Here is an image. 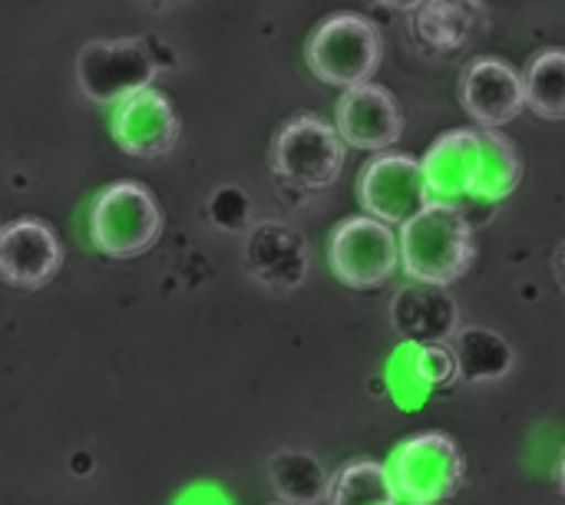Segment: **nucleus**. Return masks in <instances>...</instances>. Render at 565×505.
<instances>
[{
	"mask_svg": "<svg viewBox=\"0 0 565 505\" xmlns=\"http://www.w3.org/2000/svg\"><path fill=\"white\" fill-rule=\"evenodd\" d=\"M63 265V245L56 232L40 218H17L0 228V281L36 291L56 278Z\"/></svg>",
	"mask_w": 565,
	"mask_h": 505,
	"instance_id": "nucleus-11",
	"label": "nucleus"
},
{
	"mask_svg": "<svg viewBox=\"0 0 565 505\" xmlns=\"http://www.w3.org/2000/svg\"><path fill=\"white\" fill-rule=\"evenodd\" d=\"M252 245L271 251L268 268L262 271L265 281H271L275 288H295L301 281V275L308 268V248H305V241L291 228H285V225H262V228H255Z\"/></svg>",
	"mask_w": 565,
	"mask_h": 505,
	"instance_id": "nucleus-20",
	"label": "nucleus"
},
{
	"mask_svg": "<svg viewBox=\"0 0 565 505\" xmlns=\"http://www.w3.org/2000/svg\"><path fill=\"white\" fill-rule=\"evenodd\" d=\"M397 251L401 268L411 281L447 288L457 278H463L473 265V222L460 205L427 202L414 218L401 225Z\"/></svg>",
	"mask_w": 565,
	"mask_h": 505,
	"instance_id": "nucleus-1",
	"label": "nucleus"
},
{
	"mask_svg": "<svg viewBox=\"0 0 565 505\" xmlns=\"http://www.w3.org/2000/svg\"><path fill=\"white\" fill-rule=\"evenodd\" d=\"M162 235V208L139 182L106 185L89 208V238L106 258H136Z\"/></svg>",
	"mask_w": 565,
	"mask_h": 505,
	"instance_id": "nucleus-3",
	"label": "nucleus"
},
{
	"mask_svg": "<svg viewBox=\"0 0 565 505\" xmlns=\"http://www.w3.org/2000/svg\"><path fill=\"white\" fill-rule=\"evenodd\" d=\"M460 103L480 129H500L526 109L523 73H516L507 60L480 56L463 73Z\"/></svg>",
	"mask_w": 565,
	"mask_h": 505,
	"instance_id": "nucleus-12",
	"label": "nucleus"
},
{
	"mask_svg": "<svg viewBox=\"0 0 565 505\" xmlns=\"http://www.w3.org/2000/svg\"><path fill=\"white\" fill-rule=\"evenodd\" d=\"M334 129L344 146L364 152H387L404 136V112L397 96L377 83H361L344 89L334 112Z\"/></svg>",
	"mask_w": 565,
	"mask_h": 505,
	"instance_id": "nucleus-10",
	"label": "nucleus"
},
{
	"mask_svg": "<svg viewBox=\"0 0 565 505\" xmlns=\"http://www.w3.org/2000/svg\"><path fill=\"white\" fill-rule=\"evenodd\" d=\"M556 275H559V281H563V291H565V245L559 248V258H556Z\"/></svg>",
	"mask_w": 565,
	"mask_h": 505,
	"instance_id": "nucleus-24",
	"label": "nucleus"
},
{
	"mask_svg": "<svg viewBox=\"0 0 565 505\" xmlns=\"http://www.w3.org/2000/svg\"><path fill=\"white\" fill-rule=\"evenodd\" d=\"M411 370H414L417 384H424L427 390H444V387L460 380L457 357H454L450 344H420V347H414Z\"/></svg>",
	"mask_w": 565,
	"mask_h": 505,
	"instance_id": "nucleus-21",
	"label": "nucleus"
},
{
	"mask_svg": "<svg viewBox=\"0 0 565 505\" xmlns=\"http://www.w3.org/2000/svg\"><path fill=\"white\" fill-rule=\"evenodd\" d=\"M271 486L288 505H318L328 499L331 476L328 470L301 450H281L271 456Z\"/></svg>",
	"mask_w": 565,
	"mask_h": 505,
	"instance_id": "nucleus-16",
	"label": "nucleus"
},
{
	"mask_svg": "<svg viewBox=\"0 0 565 505\" xmlns=\"http://www.w3.org/2000/svg\"><path fill=\"white\" fill-rule=\"evenodd\" d=\"M381 33L361 13H331L324 17L305 46L308 66L321 83L351 89L371 83L381 66Z\"/></svg>",
	"mask_w": 565,
	"mask_h": 505,
	"instance_id": "nucleus-2",
	"label": "nucleus"
},
{
	"mask_svg": "<svg viewBox=\"0 0 565 505\" xmlns=\"http://www.w3.org/2000/svg\"><path fill=\"white\" fill-rule=\"evenodd\" d=\"M328 265L334 278L354 291L381 288L401 265L397 235L371 215L344 218L328 238Z\"/></svg>",
	"mask_w": 565,
	"mask_h": 505,
	"instance_id": "nucleus-6",
	"label": "nucleus"
},
{
	"mask_svg": "<svg viewBox=\"0 0 565 505\" xmlns=\"http://www.w3.org/2000/svg\"><path fill=\"white\" fill-rule=\"evenodd\" d=\"M149 7H156V10H166V7H175V3H182V0H146Z\"/></svg>",
	"mask_w": 565,
	"mask_h": 505,
	"instance_id": "nucleus-25",
	"label": "nucleus"
},
{
	"mask_svg": "<svg viewBox=\"0 0 565 505\" xmlns=\"http://www.w3.org/2000/svg\"><path fill=\"white\" fill-rule=\"evenodd\" d=\"M348 159V146L341 142L338 129L315 116L301 112L291 116L271 139L268 162L278 179L298 189H328L341 175Z\"/></svg>",
	"mask_w": 565,
	"mask_h": 505,
	"instance_id": "nucleus-4",
	"label": "nucleus"
},
{
	"mask_svg": "<svg viewBox=\"0 0 565 505\" xmlns=\"http://www.w3.org/2000/svg\"><path fill=\"white\" fill-rule=\"evenodd\" d=\"M526 109L540 119H565V50H543L523 73Z\"/></svg>",
	"mask_w": 565,
	"mask_h": 505,
	"instance_id": "nucleus-19",
	"label": "nucleus"
},
{
	"mask_svg": "<svg viewBox=\"0 0 565 505\" xmlns=\"http://www.w3.org/2000/svg\"><path fill=\"white\" fill-rule=\"evenodd\" d=\"M328 503L331 505H397V490L391 483L387 466L374 463V460H354L348 466H341L331 476V490H328Z\"/></svg>",
	"mask_w": 565,
	"mask_h": 505,
	"instance_id": "nucleus-18",
	"label": "nucleus"
},
{
	"mask_svg": "<svg viewBox=\"0 0 565 505\" xmlns=\"http://www.w3.org/2000/svg\"><path fill=\"white\" fill-rule=\"evenodd\" d=\"M358 198L371 218L384 225H404L430 202L420 159L391 149L371 155L358 179Z\"/></svg>",
	"mask_w": 565,
	"mask_h": 505,
	"instance_id": "nucleus-8",
	"label": "nucleus"
},
{
	"mask_svg": "<svg viewBox=\"0 0 565 505\" xmlns=\"http://www.w3.org/2000/svg\"><path fill=\"white\" fill-rule=\"evenodd\" d=\"M556 486H559V493L565 496V450L563 456H559V463H556Z\"/></svg>",
	"mask_w": 565,
	"mask_h": 505,
	"instance_id": "nucleus-23",
	"label": "nucleus"
},
{
	"mask_svg": "<svg viewBox=\"0 0 565 505\" xmlns=\"http://www.w3.org/2000/svg\"><path fill=\"white\" fill-rule=\"evenodd\" d=\"M480 146H483V159H480V182L473 198H480L483 205H497L516 192L523 179V159L500 129H480Z\"/></svg>",
	"mask_w": 565,
	"mask_h": 505,
	"instance_id": "nucleus-17",
	"label": "nucleus"
},
{
	"mask_svg": "<svg viewBox=\"0 0 565 505\" xmlns=\"http://www.w3.org/2000/svg\"><path fill=\"white\" fill-rule=\"evenodd\" d=\"M377 3H384V7H391V10H417V7L427 3V0H377Z\"/></svg>",
	"mask_w": 565,
	"mask_h": 505,
	"instance_id": "nucleus-22",
	"label": "nucleus"
},
{
	"mask_svg": "<svg viewBox=\"0 0 565 505\" xmlns=\"http://www.w3.org/2000/svg\"><path fill=\"white\" fill-rule=\"evenodd\" d=\"M116 146L132 159H162L175 149L182 136V122L159 89H139L113 106L109 119Z\"/></svg>",
	"mask_w": 565,
	"mask_h": 505,
	"instance_id": "nucleus-9",
	"label": "nucleus"
},
{
	"mask_svg": "<svg viewBox=\"0 0 565 505\" xmlns=\"http://www.w3.org/2000/svg\"><path fill=\"white\" fill-rule=\"evenodd\" d=\"M397 499L407 505H440L467 476V460L447 433H417L404 440L387 460Z\"/></svg>",
	"mask_w": 565,
	"mask_h": 505,
	"instance_id": "nucleus-5",
	"label": "nucleus"
},
{
	"mask_svg": "<svg viewBox=\"0 0 565 505\" xmlns=\"http://www.w3.org/2000/svg\"><path fill=\"white\" fill-rule=\"evenodd\" d=\"M394 331L411 344H447L457 334V301L447 288L434 284H407L397 291L391 304Z\"/></svg>",
	"mask_w": 565,
	"mask_h": 505,
	"instance_id": "nucleus-14",
	"label": "nucleus"
},
{
	"mask_svg": "<svg viewBox=\"0 0 565 505\" xmlns=\"http://www.w3.org/2000/svg\"><path fill=\"white\" fill-rule=\"evenodd\" d=\"M480 129H450L437 136V142L420 159L430 202L460 205L463 198H473L480 182Z\"/></svg>",
	"mask_w": 565,
	"mask_h": 505,
	"instance_id": "nucleus-13",
	"label": "nucleus"
},
{
	"mask_svg": "<svg viewBox=\"0 0 565 505\" xmlns=\"http://www.w3.org/2000/svg\"><path fill=\"white\" fill-rule=\"evenodd\" d=\"M450 351L457 357V370H460V380L467 384H490V380H500L513 370L516 364V354L513 347L507 344V337H500L497 331L490 327H463L457 331L450 341Z\"/></svg>",
	"mask_w": 565,
	"mask_h": 505,
	"instance_id": "nucleus-15",
	"label": "nucleus"
},
{
	"mask_svg": "<svg viewBox=\"0 0 565 505\" xmlns=\"http://www.w3.org/2000/svg\"><path fill=\"white\" fill-rule=\"evenodd\" d=\"M156 79V60L142 40H93L76 56V83L93 103H119Z\"/></svg>",
	"mask_w": 565,
	"mask_h": 505,
	"instance_id": "nucleus-7",
	"label": "nucleus"
}]
</instances>
